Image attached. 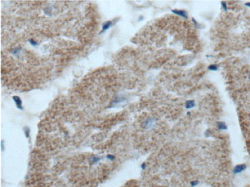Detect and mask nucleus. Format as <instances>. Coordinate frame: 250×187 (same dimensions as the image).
Wrapping results in <instances>:
<instances>
[{
  "mask_svg": "<svg viewBox=\"0 0 250 187\" xmlns=\"http://www.w3.org/2000/svg\"><path fill=\"white\" fill-rule=\"evenodd\" d=\"M246 164H239V165H236L235 167H234L233 169V173L234 174H239V173H241L242 172L245 171L246 169Z\"/></svg>",
  "mask_w": 250,
  "mask_h": 187,
  "instance_id": "f257e3e1",
  "label": "nucleus"
},
{
  "mask_svg": "<svg viewBox=\"0 0 250 187\" xmlns=\"http://www.w3.org/2000/svg\"><path fill=\"white\" fill-rule=\"evenodd\" d=\"M172 13H174L175 15H179V16H181L183 17L184 18H188V14L187 12L185 11V10H179V9H173V10H172Z\"/></svg>",
  "mask_w": 250,
  "mask_h": 187,
  "instance_id": "f03ea898",
  "label": "nucleus"
},
{
  "mask_svg": "<svg viewBox=\"0 0 250 187\" xmlns=\"http://www.w3.org/2000/svg\"><path fill=\"white\" fill-rule=\"evenodd\" d=\"M12 99L14 100L15 105H16V107H18V109L22 110V100L20 99V97L18 96H13L12 97Z\"/></svg>",
  "mask_w": 250,
  "mask_h": 187,
  "instance_id": "7ed1b4c3",
  "label": "nucleus"
},
{
  "mask_svg": "<svg viewBox=\"0 0 250 187\" xmlns=\"http://www.w3.org/2000/svg\"><path fill=\"white\" fill-rule=\"evenodd\" d=\"M217 127L219 130H227V126L226 124V123L223 121H219L217 122Z\"/></svg>",
  "mask_w": 250,
  "mask_h": 187,
  "instance_id": "20e7f679",
  "label": "nucleus"
},
{
  "mask_svg": "<svg viewBox=\"0 0 250 187\" xmlns=\"http://www.w3.org/2000/svg\"><path fill=\"white\" fill-rule=\"evenodd\" d=\"M195 106H196V103H195V101H194L193 100H187L186 102V104H185V107H186V109H192Z\"/></svg>",
  "mask_w": 250,
  "mask_h": 187,
  "instance_id": "39448f33",
  "label": "nucleus"
},
{
  "mask_svg": "<svg viewBox=\"0 0 250 187\" xmlns=\"http://www.w3.org/2000/svg\"><path fill=\"white\" fill-rule=\"evenodd\" d=\"M112 21H106V23H104L103 25V29H102V32H101L100 33L104 32L105 31H106L107 29H109V28L112 26Z\"/></svg>",
  "mask_w": 250,
  "mask_h": 187,
  "instance_id": "423d86ee",
  "label": "nucleus"
},
{
  "mask_svg": "<svg viewBox=\"0 0 250 187\" xmlns=\"http://www.w3.org/2000/svg\"><path fill=\"white\" fill-rule=\"evenodd\" d=\"M154 123H155V120H153V119L147 120V121L145 122V126H146V128H149L151 127H152Z\"/></svg>",
  "mask_w": 250,
  "mask_h": 187,
  "instance_id": "0eeeda50",
  "label": "nucleus"
},
{
  "mask_svg": "<svg viewBox=\"0 0 250 187\" xmlns=\"http://www.w3.org/2000/svg\"><path fill=\"white\" fill-rule=\"evenodd\" d=\"M208 69L209 71H217L219 69V65L218 64H210L209 67H208Z\"/></svg>",
  "mask_w": 250,
  "mask_h": 187,
  "instance_id": "6e6552de",
  "label": "nucleus"
},
{
  "mask_svg": "<svg viewBox=\"0 0 250 187\" xmlns=\"http://www.w3.org/2000/svg\"><path fill=\"white\" fill-rule=\"evenodd\" d=\"M24 131H25V135H26V138H29V128L28 127H24Z\"/></svg>",
  "mask_w": 250,
  "mask_h": 187,
  "instance_id": "1a4fd4ad",
  "label": "nucleus"
},
{
  "mask_svg": "<svg viewBox=\"0 0 250 187\" xmlns=\"http://www.w3.org/2000/svg\"><path fill=\"white\" fill-rule=\"evenodd\" d=\"M199 181H197V180H193V181H191V182H190V186H192V187H195V186H196L197 185H199Z\"/></svg>",
  "mask_w": 250,
  "mask_h": 187,
  "instance_id": "9d476101",
  "label": "nucleus"
},
{
  "mask_svg": "<svg viewBox=\"0 0 250 187\" xmlns=\"http://www.w3.org/2000/svg\"><path fill=\"white\" fill-rule=\"evenodd\" d=\"M221 5L222 7H223V8L224 9L225 11H227L228 10V7H227V4L226 2H221Z\"/></svg>",
  "mask_w": 250,
  "mask_h": 187,
  "instance_id": "9b49d317",
  "label": "nucleus"
},
{
  "mask_svg": "<svg viewBox=\"0 0 250 187\" xmlns=\"http://www.w3.org/2000/svg\"><path fill=\"white\" fill-rule=\"evenodd\" d=\"M192 22L194 23V25H195V26H196V28H198V29H199L200 26H201V25H200L198 23V21H197L194 18H192Z\"/></svg>",
  "mask_w": 250,
  "mask_h": 187,
  "instance_id": "f8f14e48",
  "label": "nucleus"
},
{
  "mask_svg": "<svg viewBox=\"0 0 250 187\" xmlns=\"http://www.w3.org/2000/svg\"><path fill=\"white\" fill-rule=\"evenodd\" d=\"M100 159H101V158L96 157V156H93V157L92 158V162H93V163H96V162H98Z\"/></svg>",
  "mask_w": 250,
  "mask_h": 187,
  "instance_id": "ddd939ff",
  "label": "nucleus"
},
{
  "mask_svg": "<svg viewBox=\"0 0 250 187\" xmlns=\"http://www.w3.org/2000/svg\"><path fill=\"white\" fill-rule=\"evenodd\" d=\"M29 42L30 44L32 45H33V46H37V45H38V43H37V42L35 41V40L29 39Z\"/></svg>",
  "mask_w": 250,
  "mask_h": 187,
  "instance_id": "4468645a",
  "label": "nucleus"
},
{
  "mask_svg": "<svg viewBox=\"0 0 250 187\" xmlns=\"http://www.w3.org/2000/svg\"><path fill=\"white\" fill-rule=\"evenodd\" d=\"M106 157H107V159H109V160H111V161H112V160H114V159H115V156H114L113 155H111V154L107 155Z\"/></svg>",
  "mask_w": 250,
  "mask_h": 187,
  "instance_id": "2eb2a0df",
  "label": "nucleus"
},
{
  "mask_svg": "<svg viewBox=\"0 0 250 187\" xmlns=\"http://www.w3.org/2000/svg\"><path fill=\"white\" fill-rule=\"evenodd\" d=\"M146 164L145 163V162H143V163L141 165V168L143 169V170H145V169H146Z\"/></svg>",
  "mask_w": 250,
  "mask_h": 187,
  "instance_id": "dca6fc26",
  "label": "nucleus"
},
{
  "mask_svg": "<svg viewBox=\"0 0 250 187\" xmlns=\"http://www.w3.org/2000/svg\"><path fill=\"white\" fill-rule=\"evenodd\" d=\"M245 5L247 6V7H249V8H250V2H246V3H245Z\"/></svg>",
  "mask_w": 250,
  "mask_h": 187,
  "instance_id": "f3484780",
  "label": "nucleus"
},
{
  "mask_svg": "<svg viewBox=\"0 0 250 187\" xmlns=\"http://www.w3.org/2000/svg\"><path fill=\"white\" fill-rule=\"evenodd\" d=\"M1 149H2V151L4 150V149H3V141H1Z\"/></svg>",
  "mask_w": 250,
  "mask_h": 187,
  "instance_id": "a211bd4d",
  "label": "nucleus"
}]
</instances>
